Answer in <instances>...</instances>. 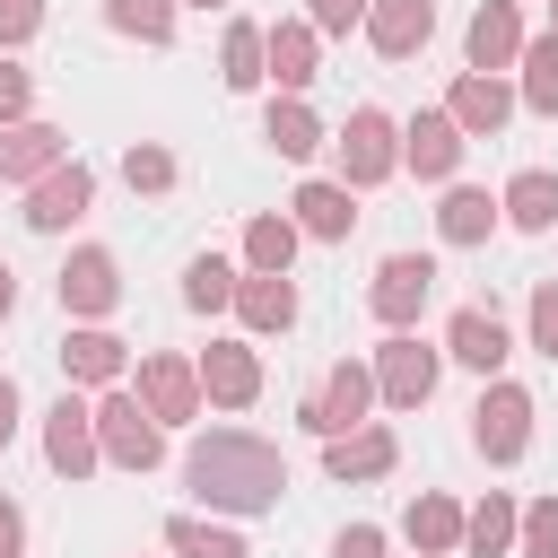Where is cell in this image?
<instances>
[{"mask_svg":"<svg viewBox=\"0 0 558 558\" xmlns=\"http://www.w3.org/2000/svg\"><path fill=\"white\" fill-rule=\"evenodd\" d=\"M497 227H506L497 192H480V183H445V201H436V235H445V244H488Z\"/></svg>","mask_w":558,"mask_h":558,"instance_id":"484cf974","label":"cell"},{"mask_svg":"<svg viewBox=\"0 0 558 558\" xmlns=\"http://www.w3.org/2000/svg\"><path fill=\"white\" fill-rule=\"evenodd\" d=\"M96 445H105L113 471H157V462H166V418H157L131 384H105V392H96Z\"/></svg>","mask_w":558,"mask_h":558,"instance_id":"7a4b0ae2","label":"cell"},{"mask_svg":"<svg viewBox=\"0 0 558 558\" xmlns=\"http://www.w3.org/2000/svg\"><path fill=\"white\" fill-rule=\"evenodd\" d=\"M270 78H279V96H305V87L323 78V35H314V17H279V26H270Z\"/></svg>","mask_w":558,"mask_h":558,"instance_id":"603a6c76","label":"cell"},{"mask_svg":"<svg viewBox=\"0 0 558 558\" xmlns=\"http://www.w3.org/2000/svg\"><path fill=\"white\" fill-rule=\"evenodd\" d=\"M462 148H471V131H462L445 105H427V113H410V122H401V166H410L418 183H453Z\"/></svg>","mask_w":558,"mask_h":558,"instance_id":"8fae6325","label":"cell"},{"mask_svg":"<svg viewBox=\"0 0 558 558\" xmlns=\"http://www.w3.org/2000/svg\"><path fill=\"white\" fill-rule=\"evenodd\" d=\"M61 157H70V131H61V122H35V113H26V122H0V183L26 192V183H44Z\"/></svg>","mask_w":558,"mask_h":558,"instance_id":"9a60e30c","label":"cell"},{"mask_svg":"<svg viewBox=\"0 0 558 558\" xmlns=\"http://www.w3.org/2000/svg\"><path fill=\"white\" fill-rule=\"evenodd\" d=\"M61 375H70L78 392H105V384L131 375V340H113L105 323H70V340H61Z\"/></svg>","mask_w":558,"mask_h":558,"instance_id":"2e32d148","label":"cell"},{"mask_svg":"<svg viewBox=\"0 0 558 558\" xmlns=\"http://www.w3.org/2000/svg\"><path fill=\"white\" fill-rule=\"evenodd\" d=\"M235 279H244V270H235L227 253H192V262H183V305H192V314H235Z\"/></svg>","mask_w":558,"mask_h":558,"instance_id":"f546056e","label":"cell"},{"mask_svg":"<svg viewBox=\"0 0 558 558\" xmlns=\"http://www.w3.org/2000/svg\"><path fill=\"white\" fill-rule=\"evenodd\" d=\"M401 532H410L418 558H462V506H453L445 488H418V497L401 506Z\"/></svg>","mask_w":558,"mask_h":558,"instance_id":"d4e9b609","label":"cell"},{"mask_svg":"<svg viewBox=\"0 0 558 558\" xmlns=\"http://www.w3.org/2000/svg\"><path fill=\"white\" fill-rule=\"evenodd\" d=\"M166 549H174V558H253L227 523H201V514H174V523H166Z\"/></svg>","mask_w":558,"mask_h":558,"instance_id":"836d02e7","label":"cell"},{"mask_svg":"<svg viewBox=\"0 0 558 558\" xmlns=\"http://www.w3.org/2000/svg\"><path fill=\"white\" fill-rule=\"evenodd\" d=\"M131 392L166 418V427H183V418H201V357H174V349H148L140 357V375H131Z\"/></svg>","mask_w":558,"mask_h":558,"instance_id":"30bf717a","label":"cell"},{"mask_svg":"<svg viewBox=\"0 0 558 558\" xmlns=\"http://www.w3.org/2000/svg\"><path fill=\"white\" fill-rule=\"evenodd\" d=\"M183 9H227V0H183Z\"/></svg>","mask_w":558,"mask_h":558,"instance_id":"f6af8a7d","label":"cell"},{"mask_svg":"<svg viewBox=\"0 0 558 558\" xmlns=\"http://www.w3.org/2000/svg\"><path fill=\"white\" fill-rule=\"evenodd\" d=\"M331 558H384V532H375V523H349V532L331 541Z\"/></svg>","mask_w":558,"mask_h":558,"instance_id":"60d3db41","label":"cell"},{"mask_svg":"<svg viewBox=\"0 0 558 558\" xmlns=\"http://www.w3.org/2000/svg\"><path fill=\"white\" fill-rule=\"evenodd\" d=\"M262 78H270V26L227 17V35H218V87H227V96H253Z\"/></svg>","mask_w":558,"mask_h":558,"instance_id":"cb8c5ba5","label":"cell"},{"mask_svg":"<svg viewBox=\"0 0 558 558\" xmlns=\"http://www.w3.org/2000/svg\"><path fill=\"white\" fill-rule=\"evenodd\" d=\"M174 174H183L174 148H157V140H131V148H122V183H131V192L157 201V192H174Z\"/></svg>","mask_w":558,"mask_h":558,"instance_id":"e575fe53","label":"cell"},{"mask_svg":"<svg viewBox=\"0 0 558 558\" xmlns=\"http://www.w3.org/2000/svg\"><path fill=\"white\" fill-rule=\"evenodd\" d=\"M288 218H296V235H314V244H349V227H357V192H349L340 174H314V183H296Z\"/></svg>","mask_w":558,"mask_h":558,"instance_id":"d6986e66","label":"cell"},{"mask_svg":"<svg viewBox=\"0 0 558 558\" xmlns=\"http://www.w3.org/2000/svg\"><path fill=\"white\" fill-rule=\"evenodd\" d=\"M514 532H523V506L506 488H488L471 514H462V558H514Z\"/></svg>","mask_w":558,"mask_h":558,"instance_id":"83f0119b","label":"cell"},{"mask_svg":"<svg viewBox=\"0 0 558 558\" xmlns=\"http://www.w3.org/2000/svg\"><path fill=\"white\" fill-rule=\"evenodd\" d=\"M296 262V218L288 209H253L244 218V270H288Z\"/></svg>","mask_w":558,"mask_h":558,"instance_id":"1f68e13d","label":"cell"},{"mask_svg":"<svg viewBox=\"0 0 558 558\" xmlns=\"http://www.w3.org/2000/svg\"><path fill=\"white\" fill-rule=\"evenodd\" d=\"M235 323H244L253 340L288 331V323H296V279H288V270H244V279H235Z\"/></svg>","mask_w":558,"mask_h":558,"instance_id":"44dd1931","label":"cell"},{"mask_svg":"<svg viewBox=\"0 0 558 558\" xmlns=\"http://www.w3.org/2000/svg\"><path fill=\"white\" fill-rule=\"evenodd\" d=\"M514 558H558V488L523 506V532H514Z\"/></svg>","mask_w":558,"mask_h":558,"instance_id":"d590c367","label":"cell"},{"mask_svg":"<svg viewBox=\"0 0 558 558\" xmlns=\"http://www.w3.org/2000/svg\"><path fill=\"white\" fill-rule=\"evenodd\" d=\"M436 375H445V349H427L418 331H384V349H375V401L384 410H418L436 392Z\"/></svg>","mask_w":558,"mask_h":558,"instance_id":"52a82bcc","label":"cell"},{"mask_svg":"<svg viewBox=\"0 0 558 558\" xmlns=\"http://www.w3.org/2000/svg\"><path fill=\"white\" fill-rule=\"evenodd\" d=\"M9 314H17V270L0 262V323H9Z\"/></svg>","mask_w":558,"mask_h":558,"instance_id":"ee69618b","label":"cell"},{"mask_svg":"<svg viewBox=\"0 0 558 558\" xmlns=\"http://www.w3.org/2000/svg\"><path fill=\"white\" fill-rule=\"evenodd\" d=\"M366 410H375V357H340V366H323V384L296 401L305 436H349V427H366Z\"/></svg>","mask_w":558,"mask_h":558,"instance_id":"5b68a950","label":"cell"},{"mask_svg":"<svg viewBox=\"0 0 558 558\" xmlns=\"http://www.w3.org/2000/svg\"><path fill=\"white\" fill-rule=\"evenodd\" d=\"M52 296H61L70 323H105V314L122 305V262H113L105 244H78V253L61 262V279H52Z\"/></svg>","mask_w":558,"mask_h":558,"instance_id":"ba28073f","label":"cell"},{"mask_svg":"<svg viewBox=\"0 0 558 558\" xmlns=\"http://www.w3.org/2000/svg\"><path fill=\"white\" fill-rule=\"evenodd\" d=\"M35 26H44V0H0V52L35 44Z\"/></svg>","mask_w":558,"mask_h":558,"instance_id":"ab89813d","label":"cell"},{"mask_svg":"<svg viewBox=\"0 0 558 558\" xmlns=\"http://www.w3.org/2000/svg\"><path fill=\"white\" fill-rule=\"evenodd\" d=\"M17 418H26V392H17V375H0V453L17 445Z\"/></svg>","mask_w":558,"mask_h":558,"instance_id":"7bdbcfd3","label":"cell"},{"mask_svg":"<svg viewBox=\"0 0 558 558\" xmlns=\"http://www.w3.org/2000/svg\"><path fill=\"white\" fill-rule=\"evenodd\" d=\"M87 209H96V174H87L78 157H61L44 183H26V209H17V218H26L35 235H61V227H78Z\"/></svg>","mask_w":558,"mask_h":558,"instance_id":"7c38bea8","label":"cell"},{"mask_svg":"<svg viewBox=\"0 0 558 558\" xmlns=\"http://www.w3.org/2000/svg\"><path fill=\"white\" fill-rule=\"evenodd\" d=\"M26 113H35V70H17L0 52V122H26Z\"/></svg>","mask_w":558,"mask_h":558,"instance_id":"74e56055","label":"cell"},{"mask_svg":"<svg viewBox=\"0 0 558 558\" xmlns=\"http://www.w3.org/2000/svg\"><path fill=\"white\" fill-rule=\"evenodd\" d=\"M427 296H436V253H384L375 262V288H366V314L384 331H410L427 314Z\"/></svg>","mask_w":558,"mask_h":558,"instance_id":"8992f818","label":"cell"},{"mask_svg":"<svg viewBox=\"0 0 558 558\" xmlns=\"http://www.w3.org/2000/svg\"><path fill=\"white\" fill-rule=\"evenodd\" d=\"M532 418H541V410H532V392H523V384H506V375H488V384H480V401H471V453H480V462H497V471H506V462H523V453H532Z\"/></svg>","mask_w":558,"mask_h":558,"instance_id":"277c9868","label":"cell"},{"mask_svg":"<svg viewBox=\"0 0 558 558\" xmlns=\"http://www.w3.org/2000/svg\"><path fill=\"white\" fill-rule=\"evenodd\" d=\"M514 105H523V96L506 87V70H462V78L445 87V113H453L471 140H497V131L514 122Z\"/></svg>","mask_w":558,"mask_h":558,"instance_id":"5bb4252c","label":"cell"},{"mask_svg":"<svg viewBox=\"0 0 558 558\" xmlns=\"http://www.w3.org/2000/svg\"><path fill=\"white\" fill-rule=\"evenodd\" d=\"M331 148H340V183L349 192H375V183L401 174V122L384 105H349V122L331 131Z\"/></svg>","mask_w":558,"mask_h":558,"instance_id":"3957f363","label":"cell"},{"mask_svg":"<svg viewBox=\"0 0 558 558\" xmlns=\"http://www.w3.org/2000/svg\"><path fill=\"white\" fill-rule=\"evenodd\" d=\"M0 558H26V506L0 497Z\"/></svg>","mask_w":558,"mask_h":558,"instance_id":"b9f144b4","label":"cell"},{"mask_svg":"<svg viewBox=\"0 0 558 558\" xmlns=\"http://www.w3.org/2000/svg\"><path fill=\"white\" fill-rule=\"evenodd\" d=\"M44 462L61 471V480H87V471H105V445H96V401H78V384L44 410Z\"/></svg>","mask_w":558,"mask_h":558,"instance_id":"9c48e42d","label":"cell"},{"mask_svg":"<svg viewBox=\"0 0 558 558\" xmlns=\"http://www.w3.org/2000/svg\"><path fill=\"white\" fill-rule=\"evenodd\" d=\"M366 9H375V0H305L314 35H349V26H366Z\"/></svg>","mask_w":558,"mask_h":558,"instance_id":"f35d334b","label":"cell"},{"mask_svg":"<svg viewBox=\"0 0 558 558\" xmlns=\"http://www.w3.org/2000/svg\"><path fill=\"white\" fill-rule=\"evenodd\" d=\"M174 17H183V0H105V26L113 35H131V44H174Z\"/></svg>","mask_w":558,"mask_h":558,"instance_id":"d6a6232c","label":"cell"},{"mask_svg":"<svg viewBox=\"0 0 558 558\" xmlns=\"http://www.w3.org/2000/svg\"><path fill=\"white\" fill-rule=\"evenodd\" d=\"M201 392L218 410H253L262 401V349L253 340H209L201 349Z\"/></svg>","mask_w":558,"mask_h":558,"instance_id":"e0dca14e","label":"cell"},{"mask_svg":"<svg viewBox=\"0 0 558 558\" xmlns=\"http://www.w3.org/2000/svg\"><path fill=\"white\" fill-rule=\"evenodd\" d=\"M523 61V9L514 0H480L462 26V70H514Z\"/></svg>","mask_w":558,"mask_h":558,"instance_id":"ac0fdd59","label":"cell"},{"mask_svg":"<svg viewBox=\"0 0 558 558\" xmlns=\"http://www.w3.org/2000/svg\"><path fill=\"white\" fill-rule=\"evenodd\" d=\"M549 9H558V0H549ZM549 26H558V17H549Z\"/></svg>","mask_w":558,"mask_h":558,"instance_id":"bcb514c9","label":"cell"},{"mask_svg":"<svg viewBox=\"0 0 558 558\" xmlns=\"http://www.w3.org/2000/svg\"><path fill=\"white\" fill-rule=\"evenodd\" d=\"M262 140H270L279 157H296V166H305V157L323 148V122H314V105H305V96H270V113H262Z\"/></svg>","mask_w":558,"mask_h":558,"instance_id":"f1b7e54d","label":"cell"},{"mask_svg":"<svg viewBox=\"0 0 558 558\" xmlns=\"http://www.w3.org/2000/svg\"><path fill=\"white\" fill-rule=\"evenodd\" d=\"M392 462H401V436H392V427H375V418H366V427H349V436H323V471H331L340 488H349V480H384Z\"/></svg>","mask_w":558,"mask_h":558,"instance_id":"ffe728a7","label":"cell"},{"mask_svg":"<svg viewBox=\"0 0 558 558\" xmlns=\"http://www.w3.org/2000/svg\"><path fill=\"white\" fill-rule=\"evenodd\" d=\"M427 35H436V0H375V9H366V44H375L384 61L427 52Z\"/></svg>","mask_w":558,"mask_h":558,"instance_id":"7402d4cb","label":"cell"},{"mask_svg":"<svg viewBox=\"0 0 558 558\" xmlns=\"http://www.w3.org/2000/svg\"><path fill=\"white\" fill-rule=\"evenodd\" d=\"M497 209H506V227H514V235H549V227H558V174H549V166L506 174Z\"/></svg>","mask_w":558,"mask_h":558,"instance_id":"4316f807","label":"cell"},{"mask_svg":"<svg viewBox=\"0 0 558 558\" xmlns=\"http://www.w3.org/2000/svg\"><path fill=\"white\" fill-rule=\"evenodd\" d=\"M523 340H532L541 357H558V279L532 288V305H523Z\"/></svg>","mask_w":558,"mask_h":558,"instance_id":"8d00e7d4","label":"cell"},{"mask_svg":"<svg viewBox=\"0 0 558 558\" xmlns=\"http://www.w3.org/2000/svg\"><path fill=\"white\" fill-rule=\"evenodd\" d=\"M183 488L209 514H279L288 497V453L253 427H209L183 445Z\"/></svg>","mask_w":558,"mask_h":558,"instance_id":"6da1fadb","label":"cell"},{"mask_svg":"<svg viewBox=\"0 0 558 558\" xmlns=\"http://www.w3.org/2000/svg\"><path fill=\"white\" fill-rule=\"evenodd\" d=\"M523 78H514V96L532 105V113H549L558 122V26L549 35H523V61H514Z\"/></svg>","mask_w":558,"mask_h":558,"instance_id":"4dcf8cb0","label":"cell"},{"mask_svg":"<svg viewBox=\"0 0 558 558\" xmlns=\"http://www.w3.org/2000/svg\"><path fill=\"white\" fill-rule=\"evenodd\" d=\"M445 357L453 366H471L480 384L514 357V331H506V314L497 305H453V323H445Z\"/></svg>","mask_w":558,"mask_h":558,"instance_id":"4fadbf2b","label":"cell"}]
</instances>
